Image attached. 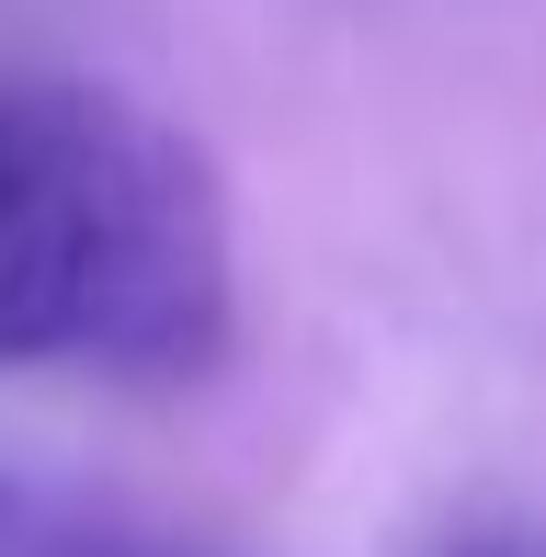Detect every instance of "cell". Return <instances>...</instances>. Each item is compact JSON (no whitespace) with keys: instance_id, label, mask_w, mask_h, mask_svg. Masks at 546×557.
Here are the masks:
<instances>
[{"instance_id":"1","label":"cell","mask_w":546,"mask_h":557,"mask_svg":"<svg viewBox=\"0 0 546 557\" xmlns=\"http://www.w3.org/2000/svg\"><path fill=\"white\" fill-rule=\"evenodd\" d=\"M239 342L228 183L80 69H0V375L183 387Z\"/></svg>"},{"instance_id":"2","label":"cell","mask_w":546,"mask_h":557,"mask_svg":"<svg viewBox=\"0 0 546 557\" xmlns=\"http://www.w3.org/2000/svg\"><path fill=\"white\" fill-rule=\"evenodd\" d=\"M0 557H194V546L114 512V500H80V490H46V478L0 467Z\"/></svg>"},{"instance_id":"3","label":"cell","mask_w":546,"mask_h":557,"mask_svg":"<svg viewBox=\"0 0 546 557\" xmlns=\"http://www.w3.org/2000/svg\"><path fill=\"white\" fill-rule=\"evenodd\" d=\"M433 557H546V535H512V523H489V535H444Z\"/></svg>"}]
</instances>
